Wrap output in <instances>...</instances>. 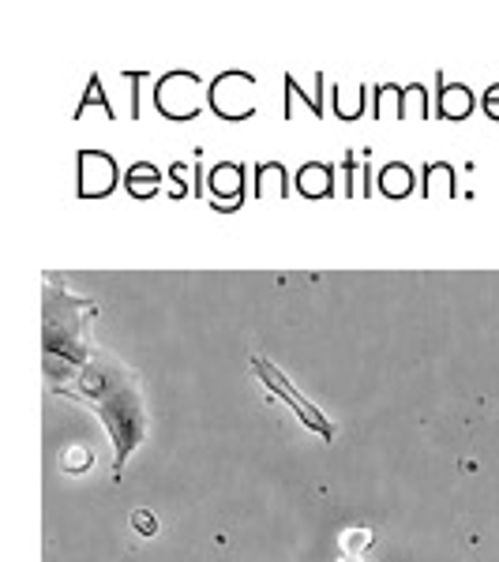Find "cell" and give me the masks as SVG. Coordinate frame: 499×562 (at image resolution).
<instances>
[{"instance_id": "1", "label": "cell", "mask_w": 499, "mask_h": 562, "mask_svg": "<svg viewBox=\"0 0 499 562\" xmlns=\"http://www.w3.org/2000/svg\"><path fill=\"white\" fill-rule=\"evenodd\" d=\"M60 394L76 397V402H87L90 409L102 416L109 439H113V473L121 480L124 465H129L132 450L147 442V397H143L140 375L121 364L109 352H95L90 364L76 375V386H65Z\"/></svg>"}, {"instance_id": "2", "label": "cell", "mask_w": 499, "mask_h": 562, "mask_svg": "<svg viewBox=\"0 0 499 562\" xmlns=\"http://www.w3.org/2000/svg\"><path fill=\"white\" fill-rule=\"evenodd\" d=\"M95 301L76 296L65 281L45 274L42 289V346H45V368L60 360V375L76 379L90 364L95 349L87 346V326L95 319Z\"/></svg>"}, {"instance_id": "5", "label": "cell", "mask_w": 499, "mask_h": 562, "mask_svg": "<svg viewBox=\"0 0 499 562\" xmlns=\"http://www.w3.org/2000/svg\"><path fill=\"white\" fill-rule=\"evenodd\" d=\"M132 521H135V532H140V537H154V532H158V521H154V514H147V510H135Z\"/></svg>"}, {"instance_id": "8", "label": "cell", "mask_w": 499, "mask_h": 562, "mask_svg": "<svg viewBox=\"0 0 499 562\" xmlns=\"http://www.w3.org/2000/svg\"><path fill=\"white\" fill-rule=\"evenodd\" d=\"M339 562H365V559H361V555H342Z\"/></svg>"}, {"instance_id": "4", "label": "cell", "mask_w": 499, "mask_h": 562, "mask_svg": "<svg viewBox=\"0 0 499 562\" xmlns=\"http://www.w3.org/2000/svg\"><path fill=\"white\" fill-rule=\"evenodd\" d=\"M339 543H342V555H361V551L372 543V529L368 525H353V529L342 532Z\"/></svg>"}, {"instance_id": "7", "label": "cell", "mask_w": 499, "mask_h": 562, "mask_svg": "<svg viewBox=\"0 0 499 562\" xmlns=\"http://www.w3.org/2000/svg\"><path fill=\"white\" fill-rule=\"evenodd\" d=\"M406 184H410V173H406V169H395V180H391V177H384V188H387V192H406Z\"/></svg>"}, {"instance_id": "3", "label": "cell", "mask_w": 499, "mask_h": 562, "mask_svg": "<svg viewBox=\"0 0 499 562\" xmlns=\"http://www.w3.org/2000/svg\"><path fill=\"white\" fill-rule=\"evenodd\" d=\"M248 364H252V371H256L259 383L270 390V397H282V402L289 405V409L297 413V420H301L304 428H312V431L320 435V439H326V442L334 439V420H326L320 405H312V402H308V397L301 394V390H297L293 383H289V375H286L282 368L275 364V360H267V357H252Z\"/></svg>"}, {"instance_id": "6", "label": "cell", "mask_w": 499, "mask_h": 562, "mask_svg": "<svg viewBox=\"0 0 499 562\" xmlns=\"http://www.w3.org/2000/svg\"><path fill=\"white\" fill-rule=\"evenodd\" d=\"M214 184H218V192H222V195H230V192H233V188H237V184H241V177H237V173H233V169H230V166H225V169H218Z\"/></svg>"}]
</instances>
